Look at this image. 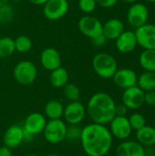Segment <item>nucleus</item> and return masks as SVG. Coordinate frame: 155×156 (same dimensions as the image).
Instances as JSON below:
<instances>
[{"mask_svg": "<svg viewBox=\"0 0 155 156\" xmlns=\"http://www.w3.org/2000/svg\"><path fill=\"white\" fill-rule=\"evenodd\" d=\"M30 3L34 4V5H43L48 0H27Z\"/></svg>", "mask_w": 155, "mask_h": 156, "instance_id": "37", "label": "nucleus"}, {"mask_svg": "<svg viewBox=\"0 0 155 156\" xmlns=\"http://www.w3.org/2000/svg\"><path fill=\"white\" fill-rule=\"evenodd\" d=\"M107 40H108V39L106 38V37H105V36L103 35V33H102V34H100V35H99V36L93 37V38L91 39V42H92V44H93L95 47L100 48V47H103V46L106 44Z\"/></svg>", "mask_w": 155, "mask_h": 156, "instance_id": "33", "label": "nucleus"}, {"mask_svg": "<svg viewBox=\"0 0 155 156\" xmlns=\"http://www.w3.org/2000/svg\"><path fill=\"white\" fill-rule=\"evenodd\" d=\"M115 107L116 103L110 94L97 92L90 98L86 112L92 122L106 125L116 116Z\"/></svg>", "mask_w": 155, "mask_h": 156, "instance_id": "2", "label": "nucleus"}, {"mask_svg": "<svg viewBox=\"0 0 155 156\" xmlns=\"http://www.w3.org/2000/svg\"><path fill=\"white\" fill-rule=\"evenodd\" d=\"M69 76L68 70L63 67H59L50 71L49 83L52 87L56 89H61L69 83Z\"/></svg>", "mask_w": 155, "mask_h": 156, "instance_id": "22", "label": "nucleus"}, {"mask_svg": "<svg viewBox=\"0 0 155 156\" xmlns=\"http://www.w3.org/2000/svg\"><path fill=\"white\" fill-rule=\"evenodd\" d=\"M81 131L82 128L79 126V124H68L65 141H68L69 143L79 142Z\"/></svg>", "mask_w": 155, "mask_h": 156, "instance_id": "28", "label": "nucleus"}, {"mask_svg": "<svg viewBox=\"0 0 155 156\" xmlns=\"http://www.w3.org/2000/svg\"><path fill=\"white\" fill-rule=\"evenodd\" d=\"M43 5L44 16L51 21L64 17L69 9L68 0H48Z\"/></svg>", "mask_w": 155, "mask_h": 156, "instance_id": "7", "label": "nucleus"}, {"mask_svg": "<svg viewBox=\"0 0 155 156\" xmlns=\"http://www.w3.org/2000/svg\"><path fill=\"white\" fill-rule=\"evenodd\" d=\"M137 44L144 49H155V25L148 24L136 28Z\"/></svg>", "mask_w": 155, "mask_h": 156, "instance_id": "12", "label": "nucleus"}, {"mask_svg": "<svg viewBox=\"0 0 155 156\" xmlns=\"http://www.w3.org/2000/svg\"><path fill=\"white\" fill-rule=\"evenodd\" d=\"M149 18V9L148 7L141 3H134L129 8L127 13V20L129 24L138 28L145 25Z\"/></svg>", "mask_w": 155, "mask_h": 156, "instance_id": "10", "label": "nucleus"}, {"mask_svg": "<svg viewBox=\"0 0 155 156\" xmlns=\"http://www.w3.org/2000/svg\"><path fill=\"white\" fill-rule=\"evenodd\" d=\"M25 156H38L37 154H26Z\"/></svg>", "mask_w": 155, "mask_h": 156, "instance_id": "42", "label": "nucleus"}, {"mask_svg": "<svg viewBox=\"0 0 155 156\" xmlns=\"http://www.w3.org/2000/svg\"><path fill=\"white\" fill-rule=\"evenodd\" d=\"M116 48L118 51L123 54L130 53L133 51L136 48L137 40L135 37V33L133 31H123V33L115 40Z\"/></svg>", "mask_w": 155, "mask_h": 156, "instance_id": "17", "label": "nucleus"}, {"mask_svg": "<svg viewBox=\"0 0 155 156\" xmlns=\"http://www.w3.org/2000/svg\"><path fill=\"white\" fill-rule=\"evenodd\" d=\"M63 95L64 97L70 101H77L80 99V90L74 83H68L63 88Z\"/></svg>", "mask_w": 155, "mask_h": 156, "instance_id": "26", "label": "nucleus"}, {"mask_svg": "<svg viewBox=\"0 0 155 156\" xmlns=\"http://www.w3.org/2000/svg\"><path fill=\"white\" fill-rule=\"evenodd\" d=\"M79 142L88 156H105L111 149L113 137L106 125L91 122L82 128Z\"/></svg>", "mask_w": 155, "mask_h": 156, "instance_id": "1", "label": "nucleus"}, {"mask_svg": "<svg viewBox=\"0 0 155 156\" xmlns=\"http://www.w3.org/2000/svg\"><path fill=\"white\" fill-rule=\"evenodd\" d=\"M110 124V132L112 137L119 140H126L132 134V129L130 124L129 119L126 116H115Z\"/></svg>", "mask_w": 155, "mask_h": 156, "instance_id": "11", "label": "nucleus"}, {"mask_svg": "<svg viewBox=\"0 0 155 156\" xmlns=\"http://www.w3.org/2000/svg\"><path fill=\"white\" fill-rule=\"evenodd\" d=\"M16 51L15 41L10 37H0V58H5L10 57Z\"/></svg>", "mask_w": 155, "mask_h": 156, "instance_id": "25", "label": "nucleus"}, {"mask_svg": "<svg viewBox=\"0 0 155 156\" xmlns=\"http://www.w3.org/2000/svg\"><path fill=\"white\" fill-rule=\"evenodd\" d=\"M8 1H9V0H0V6H2V5H5V4H7Z\"/></svg>", "mask_w": 155, "mask_h": 156, "instance_id": "39", "label": "nucleus"}, {"mask_svg": "<svg viewBox=\"0 0 155 156\" xmlns=\"http://www.w3.org/2000/svg\"><path fill=\"white\" fill-rule=\"evenodd\" d=\"M13 77L20 85H30L35 82L37 77L36 65L29 60L19 61L13 69Z\"/></svg>", "mask_w": 155, "mask_h": 156, "instance_id": "4", "label": "nucleus"}, {"mask_svg": "<svg viewBox=\"0 0 155 156\" xmlns=\"http://www.w3.org/2000/svg\"><path fill=\"white\" fill-rule=\"evenodd\" d=\"M78 6L81 12L89 15L95 11L97 7V3L96 0H79Z\"/></svg>", "mask_w": 155, "mask_h": 156, "instance_id": "31", "label": "nucleus"}, {"mask_svg": "<svg viewBox=\"0 0 155 156\" xmlns=\"http://www.w3.org/2000/svg\"><path fill=\"white\" fill-rule=\"evenodd\" d=\"M136 139L143 146L152 147L155 145V127L144 125L136 131Z\"/></svg>", "mask_w": 155, "mask_h": 156, "instance_id": "20", "label": "nucleus"}, {"mask_svg": "<svg viewBox=\"0 0 155 156\" xmlns=\"http://www.w3.org/2000/svg\"><path fill=\"white\" fill-rule=\"evenodd\" d=\"M9 1L14 2V3H19V2H21V1H23V0H9Z\"/></svg>", "mask_w": 155, "mask_h": 156, "instance_id": "41", "label": "nucleus"}, {"mask_svg": "<svg viewBox=\"0 0 155 156\" xmlns=\"http://www.w3.org/2000/svg\"><path fill=\"white\" fill-rule=\"evenodd\" d=\"M12 149H10L9 147L3 145L0 146V156H12Z\"/></svg>", "mask_w": 155, "mask_h": 156, "instance_id": "36", "label": "nucleus"}, {"mask_svg": "<svg viewBox=\"0 0 155 156\" xmlns=\"http://www.w3.org/2000/svg\"><path fill=\"white\" fill-rule=\"evenodd\" d=\"M103 24L95 16H84L78 22L79 30L85 37L92 39L93 37L102 34Z\"/></svg>", "mask_w": 155, "mask_h": 156, "instance_id": "9", "label": "nucleus"}, {"mask_svg": "<svg viewBox=\"0 0 155 156\" xmlns=\"http://www.w3.org/2000/svg\"><path fill=\"white\" fill-rule=\"evenodd\" d=\"M14 8L8 3L0 6V24L5 25L10 23L14 17Z\"/></svg>", "mask_w": 155, "mask_h": 156, "instance_id": "29", "label": "nucleus"}, {"mask_svg": "<svg viewBox=\"0 0 155 156\" xmlns=\"http://www.w3.org/2000/svg\"><path fill=\"white\" fill-rule=\"evenodd\" d=\"M64 105L58 100L48 101L44 107V115L49 120H58L63 117Z\"/></svg>", "mask_w": 155, "mask_h": 156, "instance_id": "21", "label": "nucleus"}, {"mask_svg": "<svg viewBox=\"0 0 155 156\" xmlns=\"http://www.w3.org/2000/svg\"><path fill=\"white\" fill-rule=\"evenodd\" d=\"M116 156H146L145 148L138 142L125 141L116 148Z\"/></svg>", "mask_w": 155, "mask_h": 156, "instance_id": "18", "label": "nucleus"}, {"mask_svg": "<svg viewBox=\"0 0 155 156\" xmlns=\"http://www.w3.org/2000/svg\"><path fill=\"white\" fill-rule=\"evenodd\" d=\"M123 2H125V3H127V4H134V3H136L138 0H122Z\"/></svg>", "mask_w": 155, "mask_h": 156, "instance_id": "38", "label": "nucleus"}, {"mask_svg": "<svg viewBox=\"0 0 155 156\" xmlns=\"http://www.w3.org/2000/svg\"><path fill=\"white\" fill-rule=\"evenodd\" d=\"M87 114L85 105L79 101H70L64 107L63 118L68 124H80Z\"/></svg>", "mask_w": 155, "mask_h": 156, "instance_id": "8", "label": "nucleus"}, {"mask_svg": "<svg viewBox=\"0 0 155 156\" xmlns=\"http://www.w3.org/2000/svg\"><path fill=\"white\" fill-rule=\"evenodd\" d=\"M46 156H61V155H59V154H47Z\"/></svg>", "mask_w": 155, "mask_h": 156, "instance_id": "40", "label": "nucleus"}, {"mask_svg": "<svg viewBox=\"0 0 155 156\" xmlns=\"http://www.w3.org/2000/svg\"><path fill=\"white\" fill-rule=\"evenodd\" d=\"M122 101L128 110H138L144 104V91L138 86L128 88L124 90Z\"/></svg>", "mask_w": 155, "mask_h": 156, "instance_id": "13", "label": "nucleus"}, {"mask_svg": "<svg viewBox=\"0 0 155 156\" xmlns=\"http://www.w3.org/2000/svg\"><path fill=\"white\" fill-rule=\"evenodd\" d=\"M67 123L61 119L49 120L47 122L43 135L45 140L50 144H58L65 141L67 133Z\"/></svg>", "mask_w": 155, "mask_h": 156, "instance_id": "6", "label": "nucleus"}, {"mask_svg": "<svg viewBox=\"0 0 155 156\" xmlns=\"http://www.w3.org/2000/svg\"><path fill=\"white\" fill-rule=\"evenodd\" d=\"M139 62L145 71L155 72V49H144L140 55Z\"/></svg>", "mask_w": 155, "mask_h": 156, "instance_id": "23", "label": "nucleus"}, {"mask_svg": "<svg viewBox=\"0 0 155 156\" xmlns=\"http://www.w3.org/2000/svg\"><path fill=\"white\" fill-rule=\"evenodd\" d=\"M47 122V118L43 113L32 112L28 114L22 126L25 133V142L32 141L35 135L42 133Z\"/></svg>", "mask_w": 155, "mask_h": 156, "instance_id": "5", "label": "nucleus"}, {"mask_svg": "<svg viewBox=\"0 0 155 156\" xmlns=\"http://www.w3.org/2000/svg\"><path fill=\"white\" fill-rule=\"evenodd\" d=\"M148 2H151V3H155V0H146Z\"/></svg>", "mask_w": 155, "mask_h": 156, "instance_id": "43", "label": "nucleus"}, {"mask_svg": "<svg viewBox=\"0 0 155 156\" xmlns=\"http://www.w3.org/2000/svg\"><path fill=\"white\" fill-rule=\"evenodd\" d=\"M14 41H15L16 51L19 53H27L32 48V46H33L32 40L30 39V37L25 35L18 36L16 39H14Z\"/></svg>", "mask_w": 155, "mask_h": 156, "instance_id": "27", "label": "nucleus"}, {"mask_svg": "<svg viewBox=\"0 0 155 156\" xmlns=\"http://www.w3.org/2000/svg\"><path fill=\"white\" fill-rule=\"evenodd\" d=\"M124 31V24L118 18L109 19L102 27V33L108 40H116Z\"/></svg>", "mask_w": 155, "mask_h": 156, "instance_id": "19", "label": "nucleus"}, {"mask_svg": "<svg viewBox=\"0 0 155 156\" xmlns=\"http://www.w3.org/2000/svg\"><path fill=\"white\" fill-rule=\"evenodd\" d=\"M4 145L10 149H16L25 142V133L22 126L11 125L9 126L3 135Z\"/></svg>", "mask_w": 155, "mask_h": 156, "instance_id": "14", "label": "nucleus"}, {"mask_svg": "<svg viewBox=\"0 0 155 156\" xmlns=\"http://www.w3.org/2000/svg\"><path fill=\"white\" fill-rule=\"evenodd\" d=\"M40 64L48 71H52L61 67V57L59 52L54 48L43 49L40 54Z\"/></svg>", "mask_w": 155, "mask_h": 156, "instance_id": "16", "label": "nucleus"}, {"mask_svg": "<svg viewBox=\"0 0 155 156\" xmlns=\"http://www.w3.org/2000/svg\"><path fill=\"white\" fill-rule=\"evenodd\" d=\"M137 84L143 91L155 90V72L145 71L138 77Z\"/></svg>", "mask_w": 155, "mask_h": 156, "instance_id": "24", "label": "nucleus"}, {"mask_svg": "<svg viewBox=\"0 0 155 156\" xmlns=\"http://www.w3.org/2000/svg\"><path fill=\"white\" fill-rule=\"evenodd\" d=\"M128 119H129V122H130L132 131L133 130L138 131L139 129H141L142 127L146 125V120H145L144 116L141 113H138V112L133 113Z\"/></svg>", "mask_w": 155, "mask_h": 156, "instance_id": "30", "label": "nucleus"}, {"mask_svg": "<svg viewBox=\"0 0 155 156\" xmlns=\"http://www.w3.org/2000/svg\"><path fill=\"white\" fill-rule=\"evenodd\" d=\"M127 112H128V108L123 103L116 104V107H115V114L117 116H126Z\"/></svg>", "mask_w": 155, "mask_h": 156, "instance_id": "35", "label": "nucleus"}, {"mask_svg": "<svg viewBox=\"0 0 155 156\" xmlns=\"http://www.w3.org/2000/svg\"><path fill=\"white\" fill-rule=\"evenodd\" d=\"M94 72L101 79H111L118 69V63L113 56L109 53L100 52L96 54L92 59Z\"/></svg>", "mask_w": 155, "mask_h": 156, "instance_id": "3", "label": "nucleus"}, {"mask_svg": "<svg viewBox=\"0 0 155 156\" xmlns=\"http://www.w3.org/2000/svg\"><path fill=\"white\" fill-rule=\"evenodd\" d=\"M118 0H96L97 5H100L103 8L113 7L117 4Z\"/></svg>", "mask_w": 155, "mask_h": 156, "instance_id": "34", "label": "nucleus"}, {"mask_svg": "<svg viewBox=\"0 0 155 156\" xmlns=\"http://www.w3.org/2000/svg\"><path fill=\"white\" fill-rule=\"evenodd\" d=\"M144 104L155 106V90L144 91Z\"/></svg>", "mask_w": 155, "mask_h": 156, "instance_id": "32", "label": "nucleus"}, {"mask_svg": "<svg viewBox=\"0 0 155 156\" xmlns=\"http://www.w3.org/2000/svg\"><path fill=\"white\" fill-rule=\"evenodd\" d=\"M112 79L116 86H118L121 89L126 90L128 88L136 86L138 76L134 70L123 68L121 69H117Z\"/></svg>", "mask_w": 155, "mask_h": 156, "instance_id": "15", "label": "nucleus"}]
</instances>
